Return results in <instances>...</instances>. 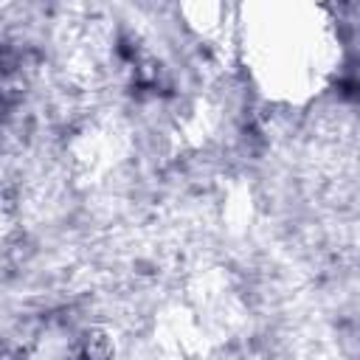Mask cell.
<instances>
[{
    "instance_id": "obj_1",
    "label": "cell",
    "mask_w": 360,
    "mask_h": 360,
    "mask_svg": "<svg viewBox=\"0 0 360 360\" xmlns=\"http://www.w3.org/2000/svg\"><path fill=\"white\" fill-rule=\"evenodd\" d=\"M233 37L250 87L270 104L318 101L343 65L335 14L312 0L245 3L236 8Z\"/></svg>"
},
{
    "instance_id": "obj_2",
    "label": "cell",
    "mask_w": 360,
    "mask_h": 360,
    "mask_svg": "<svg viewBox=\"0 0 360 360\" xmlns=\"http://www.w3.org/2000/svg\"><path fill=\"white\" fill-rule=\"evenodd\" d=\"M180 17L186 28H191L200 39H217L228 28L233 31L236 8H228L222 3H186L180 6Z\"/></svg>"
}]
</instances>
